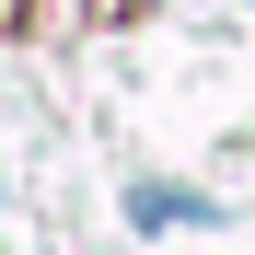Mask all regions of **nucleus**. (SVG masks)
<instances>
[]
</instances>
